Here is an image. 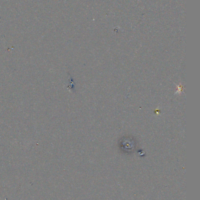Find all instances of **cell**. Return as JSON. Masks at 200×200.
Masks as SVG:
<instances>
[{"label": "cell", "instance_id": "6da1fadb", "mask_svg": "<svg viewBox=\"0 0 200 200\" xmlns=\"http://www.w3.org/2000/svg\"><path fill=\"white\" fill-rule=\"evenodd\" d=\"M119 146L120 150L125 154H132L136 147V140L134 137L124 136L119 139Z\"/></svg>", "mask_w": 200, "mask_h": 200}]
</instances>
